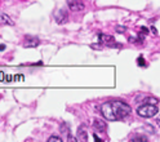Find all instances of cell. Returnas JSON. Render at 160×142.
<instances>
[{"label": "cell", "instance_id": "obj_8", "mask_svg": "<svg viewBox=\"0 0 160 142\" xmlns=\"http://www.w3.org/2000/svg\"><path fill=\"white\" fill-rule=\"evenodd\" d=\"M99 40H101L102 43H106V44H111L114 43V38L110 36V35H99Z\"/></svg>", "mask_w": 160, "mask_h": 142}, {"label": "cell", "instance_id": "obj_2", "mask_svg": "<svg viewBox=\"0 0 160 142\" xmlns=\"http://www.w3.org/2000/svg\"><path fill=\"white\" fill-rule=\"evenodd\" d=\"M159 113V109L156 107V104L152 105V104H145V105H141L138 109H137V114L142 118H152L155 116L156 114Z\"/></svg>", "mask_w": 160, "mask_h": 142}, {"label": "cell", "instance_id": "obj_3", "mask_svg": "<svg viewBox=\"0 0 160 142\" xmlns=\"http://www.w3.org/2000/svg\"><path fill=\"white\" fill-rule=\"evenodd\" d=\"M67 5L70 8V11L72 12H80V11H84V3L82 0H67Z\"/></svg>", "mask_w": 160, "mask_h": 142}, {"label": "cell", "instance_id": "obj_13", "mask_svg": "<svg viewBox=\"0 0 160 142\" xmlns=\"http://www.w3.org/2000/svg\"><path fill=\"white\" fill-rule=\"evenodd\" d=\"M13 80L14 82H21V80H25V76L23 75H16V76H13Z\"/></svg>", "mask_w": 160, "mask_h": 142}, {"label": "cell", "instance_id": "obj_21", "mask_svg": "<svg viewBox=\"0 0 160 142\" xmlns=\"http://www.w3.org/2000/svg\"><path fill=\"white\" fill-rule=\"evenodd\" d=\"M158 124H159V127H160V116H159V119H158Z\"/></svg>", "mask_w": 160, "mask_h": 142}, {"label": "cell", "instance_id": "obj_12", "mask_svg": "<svg viewBox=\"0 0 160 142\" xmlns=\"http://www.w3.org/2000/svg\"><path fill=\"white\" fill-rule=\"evenodd\" d=\"M131 141H132V142H142V141L146 142L147 138H146V137H134V138H132Z\"/></svg>", "mask_w": 160, "mask_h": 142}, {"label": "cell", "instance_id": "obj_14", "mask_svg": "<svg viewBox=\"0 0 160 142\" xmlns=\"http://www.w3.org/2000/svg\"><path fill=\"white\" fill-rule=\"evenodd\" d=\"M116 30L119 33H124L125 31V27H116Z\"/></svg>", "mask_w": 160, "mask_h": 142}, {"label": "cell", "instance_id": "obj_10", "mask_svg": "<svg viewBox=\"0 0 160 142\" xmlns=\"http://www.w3.org/2000/svg\"><path fill=\"white\" fill-rule=\"evenodd\" d=\"M137 63H138V66L145 67V66H146V61H145V58H143L142 56H139V57L137 58Z\"/></svg>", "mask_w": 160, "mask_h": 142}, {"label": "cell", "instance_id": "obj_1", "mask_svg": "<svg viewBox=\"0 0 160 142\" xmlns=\"http://www.w3.org/2000/svg\"><path fill=\"white\" fill-rule=\"evenodd\" d=\"M131 111H132L131 106L123 102V101H108V102L101 106L102 116L110 121L122 120L131 114Z\"/></svg>", "mask_w": 160, "mask_h": 142}, {"label": "cell", "instance_id": "obj_17", "mask_svg": "<svg viewBox=\"0 0 160 142\" xmlns=\"http://www.w3.org/2000/svg\"><path fill=\"white\" fill-rule=\"evenodd\" d=\"M94 141H97V142H101L102 139L99 138V137H97V134H94Z\"/></svg>", "mask_w": 160, "mask_h": 142}, {"label": "cell", "instance_id": "obj_5", "mask_svg": "<svg viewBox=\"0 0 160 142\" xmlns=\"http://www.w3.org/2000/svg\"><path fill=\"white\" fill-rule=\"evenodd\" d=\"M0 23L8 25V26H14V21L5 13H0Z\"/></svg>", "mask_w": 160, "mask_h": 142}, {"label": "cell", "instance_id": "obj_18", "mask_svg": "<svg viewBox=\"0 0 160 142\" xmlns=\"http://www.w3.org/2000/svg\"><path fill=\"white\" fill-rule=\"evenodd\" d=\"M0 80H2V82H4V74H3V73H0Z\"/></svg>", "mask_w": 160, "mask_h": 142}, {"label": "cell", "instance_id": "obj_20", "mask_svg": "<svg viewBox=\"0 0 160 142\" xmlns=\"http://www.w3.org/2000/svg\"><path fill=\"white\" fill-rule=\"evenodd\" d=\"M151 31H152V33H154V34H156V28H155V27H154V26H152V27H151Z\"/></svg>", "mask_w": 160, "mask_h": 142}, {"label": "cell", "instance_id": "obj_4", "mask_svg": "<svg viewBox=\"0 0 160 142\" xmlns=\"http://www.w3.org/2000/svg\"><path fill=\"white\" fill-rule=\"evenodd\" d=\"M39 45V39L34 38V36H26L25 39V47L26 48H34Z\"/></svg>", "mask_w": 160, "mask_h": 142}, {"label": "cell", "instance_id": "obj_16", "mask_svg": "<svg viewBox=\"0 0 160 142\" xmlns=\"http://www.w3.org/2000/svg\"><path fill=\"white\" fill-rule=\"evenodd\" d=\"M5 50V44H0V52H3Z\"/></svg>", "mask_w": 160, "mask_h": 142}, {"label": "cell", "instance_id": "obj_9", "mask_svg": "<svg viewBox=\"0 0 160 142\" xmlns=\"http://www.w3.org/2000/svg\"><path fill=\"white\" fill-rule=\"evenodd\" d=\"M87 139H88L87 132L83 128H80L79 132H78V141H87Z\"/></svg>", "mask_w": 160, "mask_h": 142}, {"label": "cell", "instance_id": "obj_19", "mask_svg": "<svg viewBox=\"0 0 160 142\" xmlns=\"http://www.w3.org/2000/svg\"><path fill=\"white\" fill-rule=\"evenodd\" d=\"M142 33H145V34H147V33H148V30H147L146 27H142Z\"/></svg>", "mask_w": 160, "mask_h": 142}, {"label": "cell", "instance_id": "obj_11", "mask_svg": "<svg viewBox=\"0 0 160 142\" xmlns=\"http://www.w3.org/2000/svg\"><path fill=\"white\" fill-rule=\"evenodd\" d=\"M63 139H61L58 136H51L49 137V139H48V142H62Z\"/></svg>", "mask_w": 160, "mask_h": 142}, {"label": "cell", "instance_id": "obj_7", "mask_svg": "<svg viewBox=\"0 0 160 142\" xmlns=\"http://www.w3.org/2000/svg\"><path fill=\"white\" fill-rule=\"evenodd\" d=\"M93 125H94V128L98 132H105L106 130V123H105L103 120H101V119H96L93 121Z\"/></svg>", "mask_w": 160, "mask_h": 142}, {"label": "cell", "instance_id": "obj_15", "mask_svg": "<svg viewBox=\"0 0 160 142\" xmlns=\"http://www.w3.org/2000/svg\"><path fill=\"white\" fill-rule=\"evenodd\" d=\"M5 80H7V82H12V80H13V76H11V75H8Z\"/></svg>", "mask_w": 160, "mask_h": 142}, {"label": "cell", "instance_id": "obj_6", "mask_svg": "<svg viewBox=\"0 0 160 142\" xmlns=\"http://www.w3.org/2000/svg\"><path fill=\"white\" fill-rule=\"evenodd\" d=\"M56 21H57L58 23L66 22V21H67V12L63 11V9H61V11H59V12L56 14Z\"/></svg>", "mask_w": 160, "mask_h": 142}]
</instances>
